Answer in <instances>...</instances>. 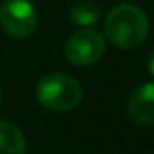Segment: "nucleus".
<instances>
[{"label": "nucleus", "instance_id": "1", "mask_svg": "<svg viewBox=\"0 0 154 154\" xmlns=\"http://www.w3.org/2000/svg\"><path fill=\"white\" fill-rule=\"evenodd\" d=\"M105 35L118 49H134L149 35V17L134 4H118L105 17Z\"/></svg>", "mask_w": 154, "mask_h": 154}, {"label": "nucleus", "instance_id": "2", "mask_svg": "<svg viewBox=\"0 0 154 154\" xmlns=\"http://www.w3.org/2000/svg\"><path fill=\"white\" fill-rule=\"evenodd\" d=\"M84 89L72 76L63 72H49L36 84V100L53 112H67L80 105Z\"/></svg>", "mask_w": 154, "mask_h": 154}, {"label": "nucleus", "instance_id": "3", "mask_svg": "<svg viewBox=\"0 0 154 154\" xmlns=\"http://www.w3.org/2000/svg\"><path fill=\"white\" fill-rule=\"evenodd\" d=\"M103 53H105L103 35L91 27H82L74 31L63 45V54L67 62L76 67H87L96 63L103 56Z\"/></svg>", "mask_w": 154, "mask_h": 154}, {"label": "nucleus", "instance_id": "4", "mask_svg": "<svg viewBox=\"0 0 154 154\" xmlns=\"http://www.w3.org/2000/svg\"><path fill=\"white\" fill-rule=\"evenodd\" d=\"M38 17L29 0H4L0 4V27L11 38L24 40L36 29Z\"/></svg>", "mask_w": 154, "mask_h": 154}, {"label": "nucleus", "instance_id": "5", "mask_svg": "<svg viewBox=\"0 0 154 154\" xmlns=\"http://www.w3.org/2000/svg\"><path fill=\"white\" fill-rule=\"evenodd\" d=\"M127 112L140 125H154V82L141 84L131 93Z\"/></svg>", "mask_w": 154, "mask_h": 154}, {"label": "nucleus", "instance_id": "6", "mask_svg": "<svg viewBox=\"0 0 154 154\" xmlns=\"http://www.w3.org/2000/svg\"><path fill=\"white\" fill-rule=\"evenodd\" d=\"M27 141L20 127L13 122L0 120V154H26Z\"/></svg>", "mask_w": 154, "mask_h": 154}, {"label": "nucleus", "instance_id": "7", "mask_svg": "<svg viewBox=\"0 0 154 154\" xmlns=\"http://www.w3.org/2000/svg\"><path fill=\"white\" fill-rule=\"evenodd\" d=\"M69 17H71V22L80 26V27H91L94 26L102 13H100V8L94 4V2H89V0H82V2H76L71 6L69 9Z\"/></svg>", "mask_w": 154, "mask_h": 154}, {"label": "nucleus", "instance_id": "8", "mask_svg": "<svg viewBox=\"0 0 154 154\" xmlns=\"http://www.w3.org/2000/svg\"><path fill=\"white\" fill-rule=\"evenodd\" d=\"M147 69L150 71V74L154 76V51L149 54V60H147Z\"/></svg>", "mask_w": 154, "mask_h": 154}, {"label": "nucleus", "instance_id": "9", "mask_svg": "<svg viewBox=\"0 0 154 154\" xmlns=\"http://www.w3.org/2000/svg\"><path fill=\"white\" fill-rule=\"evenodd\" d=\"M0 103H2V89H0Z\"/></svg>", "mask_w": 154, "mask_h": 154}]
</instances>
